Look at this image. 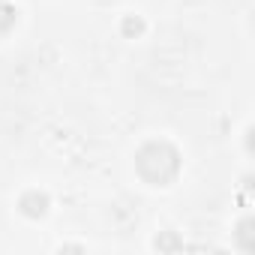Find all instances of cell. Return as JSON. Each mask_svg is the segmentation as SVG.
Instances as JSON below:
<instances>
[{
  "instance_id": "cell-1",
  "label": "cell",
  "mask_w": 255,
  "mask_h": 255,
  "mask_svg": "<svg viewBox=\"0 0 255 255\" xmlns=\"http://www.w3.org/2000/svg\"><path fill=\"white\" fill-rule=\"evenodd\" d=\"M135 165H138V174L153 183V186H165L177 177V168H180V159H177V150L165 141H150L138 150L135 156Z\"/></svg>"
},
{
  "instance_id": "cell-2",
  "label": "cell",
  "mask_w": 255,
  "mask_h": 255,
  "mask_svg": "<svg viewBox=\"0 0 255 255\" xmlns=\"http://www.w3.org/2000/svg\"><path fill=\"white\" fill-rule=\"evenodd\" d=\"M12 24H15V9H12L9 3H3V0H0V33H6Z\"/></svg>"
}]
</instances>
